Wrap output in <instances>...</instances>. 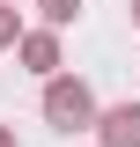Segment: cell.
<instances>
[{"label": "cell", "instance_id": "obj_1", "mask_svg": "<svg viewBox=\"0 0 140 147\" xmlns=\"http://www.w3.org/2000/svg\"><path fill=\"white\" fill-rule=\"evenodd\" d=\"M44 125H59V132H88L96 125V88L81 74H52L44 81Z\"/></svg>", "mask_w": 140, "mask_h": 147}, {"label": "cell", "instance_id": "obj_2", "mask_svg": "<svg viewBox=\"0 0 140 147\" xmlns=\"http://www.w3.org/2000/svg\"><path fill=\"white\" fill-rule=\"evenodd\" d=\"M96 147H140V103H111V110H96Z\"/></svg>", "mask_w": 140, "mask_h": 147}, {"label": "cell", "instance_id": "obj_3", "mask_svg": "<svg viewBox=\"0 0 140 147\" xmlns=\"http://www.w3.org/2000/svg\"><path fill=\"white\" fill-rule=\"evenodd\" d=\"M15 59H22V66L37 74V81H52V74H59V30H22Z\"/></svg>", "mask_w": 140, "mask_h": 147}, {"label": "cell", "instance_id": "obj_4", "mask_svg": "<svg viewBox=\"0 0 140 147\" xmlns=\"http://www.w3.org/2000/svg\"><path fill=\"white\" fill-rule=\"evenodd\" d=\"M37 15H44V30H67L81 15V0H37Z\"/></svg>", "mask_w": 140, "mask_h": 147}, {"label": "cell", "instance_id": "obj_5", "mask_svg": "<svg viewBox=\"0 0 140 147\" xmlns=\"http://www.w3.org/2000/svg\"><path fill=\"white\" fill-rule=\"evenodd\" d=\"M15 44H22V7L0 0V52H15Z\"/></svg>", "mask_w": 140, "mask_h": 147}, {"label": "cell", "instance_id": "obj_6", "mask_svg": "<svg viewBox=\"0 0 140 147\" xmlns=\"http://www.w3.org/2000/svg\"><path fill=\"white\" fill-rule=\"evenodd\" d=\"M0 147H15V132H7V125H0Z\"/></svg>", "mask_w": 140, "mask_h": 147}, {"label": "cell", "instance_id": "obj_7", "mask_svg": "<svg viewBox=\"0 0 140 147\" xmlns=\"http://www.w3.org/2000/svg\"><path fill=\"white\" fill-rule=\"evenodd\" d=\"M133 22H140V0H133Z\"/></svg>", "mask_w": 140, "mask_h": 147}, {"label": "cell", "instance_id": "obj_8", "mask_svg": "<svg viewBox=\"0 0 140 147\" xmlns=\"http://www.w3.org/2000/svg\"><path fill=\"white\" fill-rule=\"evenodd\" d=\"M7 7H15V0H7Z\"/></svg>", "mask_w": 140, "mask_h": 147}]
</instances>
